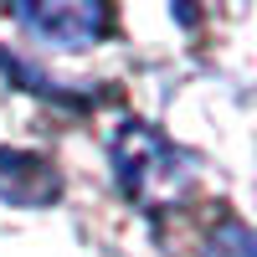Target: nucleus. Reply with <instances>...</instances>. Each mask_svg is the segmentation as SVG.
<instances>
[{"label": "nucleus", "mask_w": 257, "mask_h": 257, "mask_svg": "<svg viewBox=\"0 0 257 257\" xmlns=\"http://www.w3.org/2000/svg\"><path fill=\"white\" fill-rule=\"evenodd\" d=\"M57 170L41 160V155H26V149H0V201L6 206H21V211H41L57 201Z\"/></svg>", "instance_id": "obj_3"}, {"label": "nucleus", "mask_w": 257, "mask_h": 257, "mask_svg": "<svg viewBox=\"0 0 257 257\" xmlns=\"http://www.w3.org/2000/svg\"><path fill=\"white\" fill-rule=\"evenodd\" d=\"M201 257H252V231H247L242 221H221Z\"/></svg>", "instance_id": "obj_4"}, {"label": "nucleus", "mask_w": 257, "mask_h": 257, "mask_svg": "<svg viewBox=\"0 0 257 257\" xmlns=\"http://www.w3.org/2000/svg\"><path fill=\"white\" fill-rule=\"evenodd\" d=\"M16 21L36 41H47L57 52H82L103 41V31L113 26L108 6H88V0H41V6H16Z\"/></svg>", "instance_id": "obj_2"}, {"label": "nucleus", "mask_w": 257, "mask_h": 257, "mask_svg": "<svg viewBox=\"0 0 257 257\" xmlns=\"http://www.w3.org/2000/svg\"><path fill=\"white\" fill-rule=\"evenodd\" d=\"M113 175H118V190L139 211L160 216V211L185 201L196 170H190L185 149H175L155 123H123L113 139Z\"/></svg>", "instance_id": "obj_1"}]
</instances>
